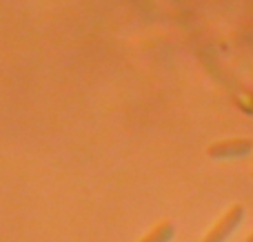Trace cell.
I'll return each instance as SVG.
<instances>
[{
  "label": "cell",
  "mask_w": 253,
  "mask_h": 242,
  "mask_svg": "<svg viewBox=\"0 0 253 242\" xmlns=\"http://www.w3.org/2000/svg\"><path fill=\"white\" fill-rule=\"evenodd\" d=\"M253 151V140L251 138H227V140L211 142L207 147V156L213 160H236L245 158Z\"/></svg>",
  "instance_id": "2"
},
{
  "label": "cell",
  "mask_w": 253,
  "mask_h": 242,
  "mask_svg": "<svg viewBox=\"0 0 253 242\" xmlns=\"http://www.w3.org/2000/svg\"><path fill=\"white\" fill-rule=\"evenodd\" d=\"M175 236V225L169 220H162L149 231L147 236H142L140 242H171Z\"/></svg>",
  "instance_id": "3"
},
{
  "label": "cell",
  "mask_w": 253,
  "mask_h": 242,
  "mask_svg": "<svg viewBox=\"0 0 253 242\" xmlns=\"http://www.w3.org/2000/svg\"><path fill=\"white\" fill-rule=\"evenodd\" d=\"M245 242H253V234H251V236H249V238H247Z\"/></svg>",
  "instance_id": "4"
},
{
  "label": "cell",
  "mask_w": 253,
  "mask_h": 242,
  "mask_svg": "<svg viewBox=\"0 0 253 242\" xmlns=\"http://www.w3.org/2000/svg\"><path fill=\"white\" fill-rule=\"evenodd\" d=\"M251 176H253V169H251Z\"/></svg>",
  "instance_id": "5"
},
{
  "label": "cell",
  "mask_w": 253,
  "mask_h": 242,
  "mask_svg": "<svg viewBox=\"0 0 253 242\" xmlns=\"http://www.w3.org/2000/svg\"><path fill=\"white\" fill-rule=\"evenodd\" d=\"M242 218H245V207H242V204H231V207L222 213V218H218V222L207 231L202 242H227L231 238L233 231L240 227Z\"/></svg>",
  "instance_id": "1"
}]
</instances>
